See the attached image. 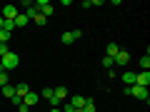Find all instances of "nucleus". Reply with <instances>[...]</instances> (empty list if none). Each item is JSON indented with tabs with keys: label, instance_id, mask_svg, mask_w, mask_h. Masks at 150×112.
<instances>
[{
	"label": "nucleus",
	"instance_id": "1",
	"mask_svg": "<svg viewBox=\"0 0 150 112\" xmlns=\"http://www.w3.org/2000/svg\"><path fill=\"white\" fill-rule=\"evenodd\" d=\"M18 65H20V55L13 52V50H8V52L0 57V70H3V72H8V70H15Z\"/></svg>",
	"mask_w": 150,
	"mask_h": 112
},
{
	"label": "nucleus",
	"instance_id": "2",
	"mask_svg": "<svg viewBox=\"0 0 150 112\" xmlns=\"http://www.w3.org/2000/svg\"><path fill=\"white\" fill-rule=\"evenodd\" d=\"M125 95H133L135 100H145V102H148V87L130 85V87H125Z\"/></svg>",
	"mask_w": 150,
	"mask_h": 112
},
{
	"label": "nucleus",
	"instance_id": "3",
	"mask_svg": "<svg viewBox=\"0 0 150 112\" xmlns=\"http://www.w3.org/2000/svg\"><path fill=\"white\" fill-rule=\"evenodd\" d=\"M35 10L40 13L43 18H50V15H53V5H50L48 0H38V3H35Z\"/></svg>",
	"mask_w": 150,
	"mask_h": 112
},
{
	"label": "nucleus",
	"instance_id": "4",
	"mask_svg": "<svg viewBox=\"0 0 150 112\" xmlns=\"http://www.w3.org/2000/svg\"><path fill=\"white\" fill-rule=\"evenodd\" d=\"M78 37H80V30H70V32H63L60 40H63V45H70V43H75Z\"/></svg>",
	"mask_w": 150,
	"mask_h": 112
},
{
	"label": "nucleus",
	"instance_id": "5",
	"mask_svg": "<svg viewBox=\"0 0 150 112\" xmlns=\"http://www.w3.org/2000/svg\"><path fill=\"white\" fill-rule=\"evenodd\" d=\"M128 60H130V55L125 52L123 48H120V50H118V55L112 57V65H120V67H123V65H128Z\"/></svg>",
	"mask_w": 150,
	"mask_h": 112
},
{
	"label": "nucleus",
	"instance_id": "6",
	"mask_svg": "<svg viewBox=\"0 0 150 112\" xmlns=\"http://www.w3.org/2000/svg\"><path fill=\"white\" fill-rule=\"evenodd\" d=\"M18 15H20V8H15V5H5V10H3V18H5V20H15Z\"/></svg>",
	"mask_w": 150,
	"mask_h": 112
},
{
	"label": "nucleus",
	"instance_id": "7",
	"mask_svg": "<svg viewBox=\"0 0 150 112\" xmlns=\"http://www.w3.org/2000/svg\"><path fill=\"white\" fill-rule=\"evenodd\" d=\"M135 85L148 87L150 85V72H135Z\"/></svg>",
	"mask_w": 150,
	"mask_h": 112
},
{
	"label": "nucleus",
	"instance_id": "8",
	"mask_svg": "<svg viewBox=\"0 0 150 112\" xmlns=\"http://www.w3.org/2000/svg\"><path fill=\"white\" fill-rule=\"evenodd\" d=\"M38 100H40V95L30 90V92H28L25 97H23V105H25V107H33V105H38Z\"/></svg>",
	"mask_w": 150,
	"mask_h": 112
},
{
	"label": "nucleus",
	"instance_id": "9",
	"mask_svg": "<svg viewBox=\"0 0 150 112\" xmlns=\"http://www.w3.org/2000/svg\"><path fill=\"white\" fill-rule=\"evenodd\" d=\"M70 105H73L75 110H80V107L85 105V97H83V95H73V97H70Z\"/></svg>",
	"mask_w": 150,
	"mask_h": 112
},
{
	"label": "nucleus",
	"instance_id": "10",
	"mask_svg": "<svg viewBox=\"0 0 150 112\" xmlns=\"http://www.w3.org/2000/svg\"><path fill=\"white\" fill-rule=\"evenodd\" d=\"M28 92H30V87H28V85H25V82H20V85H15V95H18V97H20V100H23V97H25V95H28Z\"/></svg>",
	"mask_w": 150,
	"mask_h": 112
},
{
	"label": "nucleus",
	"instance_id": "11",
	"mask_svg": "<svg viewBox=\"0 0 150 112\" xmlns=\"http://www.w3.org/2000/svg\"><path fill=\"white\" fill-rule=\"evenodd\" d=\"M0 90H3V95H5V97H8V100H13V97H15V87H13V85H10V82H8V85H5V87H0Z\"/></svg>",
	"mask_w": 150,
	"mask_h": 112
},
{
	"label": "nucleus",
	"instance_id": "12",
	"mask_svg": "<svg viewBox=\"0 0 150 112\" xmlns=\"http://www.w3.org/2000/svg\"><path fill=\"white\" fill-rule=\"evenodd\" d=\"M38 95L43 97V100H48V102H53V87H43V90L38 92Z\"/></svg>",
	"mask_w": 150,
	"mask_h": 112
},
{
	"label": "nucleus",
	"instance_id": "13",
	"mask_svg": "<svg viewBox=\"0 0 150 112\" xmlns=\"http://www.w3.org/2000/svg\"><path fill=\"white\" fill-rule=\"evenodd\" d=\"M123 82H125V87L135 85V72H125V75H123Z\"/></svg>",
	"mask_w": 150,
	"mask_h": 112
},
{
	"label": "nucleus",
	"instance_id": "14",
	"mask_svg": "<svg viewBox=\"0 0 150 112\" xmlns=\"http://www.w3.org/2000/svg\"><path fill=\"white\" fill-rule=\"evenodd\" d=\"M13 22H15V27H25V25H28V18H25V13H20V15H18Z\"/></svg>",
	"mask_w": 150,
	"mask_h": 112
},
{
	"label": "nucleus",
	"instance_id": "15",
	"mask_svg": "<svg viewBox=\"0 0 150 112\" xmlns=\"http://www.w3.org/2000/svg\"><path fill=\"white\" fill-rule=\"evenodd\" d=\"M108 57H115V55H118V50H120V45H115V43H110V45H108Z\"/></svg>",
	"mask_w": 150,
	"mask_h": 112
},
{
	"label": "nucleus",
	"instance_id": "16",
	"mask_svg": "<svg viewBox=\"0 0 150 112\" xmlns=\"http://www.w3.org/2000/svg\"><path fill=\"white\" fill-rule=\"evenodd\" d=\"M83 112H95V102L90 97H85V105H83Z\"/></svg>",
	"mask_w": 150,
	"mask_h": 112
},
{
	"label": "nucleus",
	"instance_id": "17",
	"mask_svg": "<svg viewBox=\"0 0 150 112\" xmlns=\"http://www.w3.org/2000/svg\"><path fill=\"white\" fill-rule=\"evenodd\" d=\"M140 67H143V72H148V67H150V57H148V55L140 57Z\"/></svg>",
	"mask_w": 150,
	"mask_h": 112
},
{
	"label": "nucleus",
	"instance_id": "18",
	"mask_svg": "<svg viewBox=\"0 0 150 112\" xmlns=\"http://www.w3.org/2000/svg\"><path fill=\"white\" fill-rule=\"evenodd\" d=\"M8 40H10V32H8V30H0V43L8 45Z\"/></svg>",
	"mask_w": 150,
	"mask_h": 112
},
{
	"label": "nucleus",
	"instance_id": "19",
	"mask_svg": "<svg viewBox=\"0 0 150 112\" xmlns=\"http://www.w3.org/2000/svg\"><path fill=\"white\" fill-rule=\"evenodd\" d=\"M5 85H8V72L0 70V87H5Z\"/></svg>",
	"mask_w": 150,
	"mask_h": 112
},
{
	"label": "nucleus",
	"instance_id": "20",
	"mask_svg": "<svg viewBox=\"0 0 150 112\" xmlns=\"http://www.w3.org/2000/svg\"><path fill=\"white\" fill-rule=\"evenodd\" d=\"M33 20H35V22H38V25H45V20H48V18H43V15H40V13H38V15H35V18H33Z\"/></svg>",
	"mask_w": 150,
	"mask_h": 112
},
{
	"label": "nucleus",
	"instance_id": "21",
	"mask_svg": "<svg viewBox=\"0 0 150 112\" xmlns=\"http://www.w3.org/2000/svg\"><path fill=\"white\" fill-rule=\"evenodd\" d=\"M13 27H15V22H13V20H5V25H3V30H8V32H10Z\"/></svg>",
	"mask_w": 150,
	"mask_h": 112
},
{
	"label": "nucleus",
	"instance_id": "22",
	"mask_svg": "<svg viewBox=\"0 0 150 112\" xmlns=\"http://www.w3.org/2000/svg\"><path fill=\"white\" fill-rule=\"evenodd\" d=\"M103 65H105V67H112V57H108V55H105V57H103Z\"/></svg>",
	"mask_w": 150,
	"mask_h": 112
},
{
	"label": "nucleus",
	"instance_id": "23",
	"mask_svg": "<svg viewBox=\"0 0 150 112\" xmlns=\"http://www.w3.org/2000/svg\"><path fill=\"white\" fill-rule=\"evenodd\" d=\"M5 52H8V45H3V43H0V57H3Z\"/></svg>",
	"mask_w": 150,
	"mask_h": 112
},
{
	"label": "nucleus",
	"instance_id": "24",
	"mask_svg": "<svg viewBox=\"0 0 150 112\" xmlns=\"http://www.w3.org/2000/svg\"><path fill=\"white\" fill-rule=\"evenodd\" d=\"M18 112H30V107H25V105H20V107H18Z\"/></svg>",
	"mask_w": 150,
	"mask_h": 112
},
{
	"label": "nucleus",
	"instance_id": "25",
	"mask_svg": "<svg viewBox=\"0 0 150 112\" xmlns=\"http://www.w3.org/2000/svg\"><path fill=\"white\" fill-rule=\"evenodd\" d=\"M3 25H5V18H3V15H0V30H3Z\"/></svg>",
	"mask_w": 150,
	"mask_h": 112
},
{
	"label": "nucleus",
	"instance_id": "26",
	"mask_svg": "<svg viewBox=\"0 0 150 112\" xmlns=\"http://www.w3.org/2000/svg\"><path fill=\"white\" fill-rule=\"evenodd\" d=\"M48 112H60V107H50V110Z\"/></svg>",
	"mask_w": 150,
	"mask_h": 112
}]
</instances>
